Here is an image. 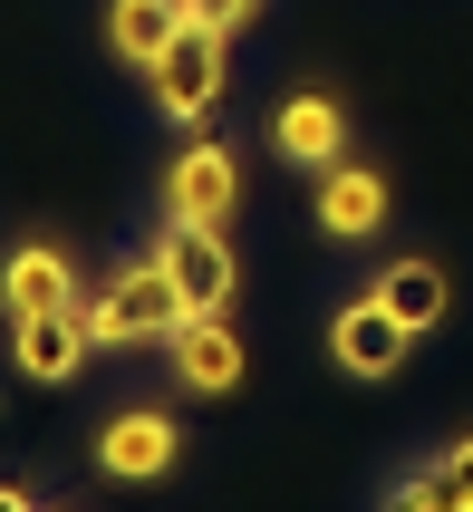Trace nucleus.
<instances>
[{"mask_svg":"<svg viewBox=\"0 0 473 512\" xmlns=\"http://www.w3.org/2000/svg\"><path fill=\"white\" fill-rule=\"evenodd\" d=\"M78 319H87V339H97V348H165L194 310H184V290L165 281V261L145 252V261H116L107 281L87 290Z\"/></svg>","mask_w":473,"mask_h":512,"instance_id":"1","label":"nucleus"},{"mask_svg":"<svg viewBox=\"0 0 473 512\" xmlns=\"http://www.w3.org/2000/svg\"><path fill=\"white\" fill-rule=\"evenodd\" d=\"M223 29H174V49L155 58V68H145V97H155V116H165V126H203V116L223 107Z\"/></svg>","mask_w":473,"mask_h":512,"instance_id":"2","label":"nucleus"},{"mask_svg":"<svg viewBox=\"0 0 473 512\" xmlns=\"http://www.w3.org/2000/svg\"><path fill=\"white\" fill-rule=\"evenodd\" d=\"M232 203H242V155L213 145V136H194L165 174H155V213H165V223H213L223 232Z\"/></svg>","mask_w":473,"mask_h":512,"instance_id":"3","label":"nucleus"},{"mask_svg":"<svg viewBox=\"0 0 473 512\" xmlns=\"http://www.w3.org/2000/svg\"><path fill=\"white\" fill-rule=\"evenodd\" d=\"M174 464H184V426L165 406H116L97 426V474L107 484H165Z\"/></svg>","mask_w":473,"mask_h":512,"instance_id":"4","label":"nucleus"},{"mask_svg":"<svg viewBox=\"0 0 473 512\" xmlns=\"http://www.w3.org/2000/svg\"><path fill=\"white\" fill-rule=\"evenodd\" d=\"M155 261L184 290V310H232V290H242V261L213 223H155Z\"/></svg>","mask_w":473,"mask_h":512,"instance_id":"5","label":"nucleus"},{"mask_svg":"<svg viewBox=\"0 0 473 512\" xmlns=\"http://www.w3.org/2000/svg\"><path fill=\"white\" fill-rule=\"evenodd\" d=\"M165 358H174V387L184 397H242V329H232L223 310H194L184 329L165 339Z\"/></svg>","mask_w":473,"mask_h":512,"instance_id":"6","label":"nucleus"},{"mask_svg":"<svg viewBox=\"0 0 473 512\" xmlns=\"http://www.w3.org/2000/svg\"><path fill=\"white\" fill-rule=\"evenodd\" d=\"M49 310H87L78 261L58 242H10V261H0V319H49Z\"/></svg>","mask_w":473,"mask_h":512,"instance_id":"7","label":"nucleus"},{"mask_svg":"<svg viewBox=\"0 0 473 512\" xmlns=\"http://www.w3.org/2000/svg\"><path fill=\"white\" fill-rule=\"evenodd\" d=\"M271 155L300 174H329L348 155V107H338L329 87H300V97H280L271 107Z\"/></svg>","mask_w":473,"mask_h":512,"instance_id":"8","label":"nucleus"},{"mask_svg":"<svg viewBox=\"0 0 473 512\" xmlns=\"http://www.w3.org/2000/svg\"><path fill=\"white\" fill-rule=\"evenodd\" d=\"M406 348H416V329H406L377 290H367V300H348V310L329 319V358H338L348 377H396V368H406Z\"/></svg>","mask_w":473,"mask_h":512,"instance_id":"9","label":"nucleus"},{"mask_svg":"<svg viewBox=\"0 0 473 512\" xmlns=\"http://www.w3.org/2000/svg\"><path fill=\"white\" fill-rule=\"evenodd\" d=\"M309 184H319L309 213H319L329 242H377V232H387V174H377V165H348V155H338V165L309 174Z\"/></svg>","mask_w":473,"mask_h":512,"instance_id":"10","label":"nucleus"},{"mask_svg":"<svg viewBox=\"0 0 473 512\" xmlns=\"http://www.w3.org/2000/svg\"><path fill=\"white\" fill-rule=\"evenodd\" d=\"M97 358V339H87L78 310H49V319H10V368L39 377V387H68V377Z\"/></svg>","mask_w":473,"mask_h":512,"instance_id":"11","label":"nucleus"},{"mask_svg":"<svg viewBox=\"0 0 473 512\" xmlns=\"http://www.w3.org/2000/svg\"><path fill=\"white\" fill-rule=\"evenodd\" d=\"M174 29H184V0H107V49L126 68H155L174 49Z\"/></svg>","mask_w":473,"mask_h":512,"instance_id":"12","label":"nucleus"},{"mask_svg":"<svg viewBox=\"0 0 473 512\" xmlns=\"http://www.w3.org/2000/svg\"><path fill=\"white\" fill-rule=\"evenodd\" d=\"M377 300H387V310H396V319H406V329L425 339V329H435V319L454 310V281L435 271V261H387V271H377Z\"/></svg>","mask_w":473,"mask_h":512,"instance_id":"13","label":"nucleus"},{"mask_svg":"<svg viewBox=\"0 0 473 512\" xmlns=\"http://www.w3.org/2000/svg\"><path fill=\"white\" fill-rule=\"evenodd\" d=\"M251 10H261V0H184V20H194V29H223V39L251 20Z\"/></svg>","mask_w":473,"mask_h":512,"instance_id":"14","label":"nucleus"},{"mask_svg":"<svg viewBox=\"0 0 473 512\" xmlns=\"http://www.w3.org/2000/svg\"><path fill=\"white\" fill-rule=\"evenodd\" d=\"M435 464H445V474H464V484H473V435H454V445H445V455H435Z\"/></svg>","mask_w":473,"mask_h":512,"instance_id":"15","label":"nucleus"},{"mask_svg":"<svg viewBox=\"0 0 473 512\" xmlns=\"http://www.w3.org/2000/svg\"><path fill=\"white\" fill-rule=\"evenodd\" d=\"M0 512H39V503H29V493H20V484H0Z\"/></svg>","mask_w":473,"mask_h":512,"instance_id":"16","label":"nucleus"},{"mask_svg":"<svg viewBox=\"0 0 473 512\" xmlns=\"http://www.w3.org/2000/svg\"><path fill=\"white\" fill-rule=\"evenodd\" d=\"M39 512H49V503H39Z\"/></svg>","mask_w":473,"mask_h":512,"instance_id":"17","label":"nucleus"}]
</instances>
